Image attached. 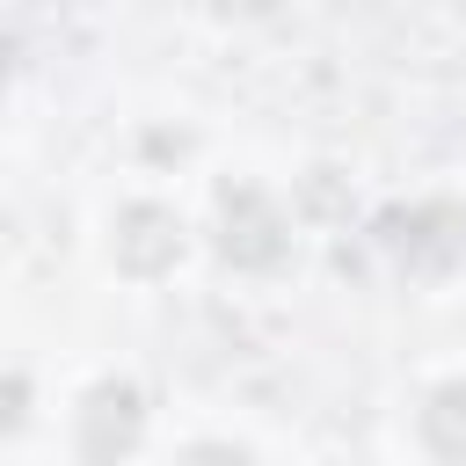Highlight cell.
<instances>
[{
  "label": "cell",
  "mask_w": 466,
  "mask_h": 466,
  "mask_svg": "<svg viewBox=\"0 0 466 466\" xmlns=\"http://www.w3.org/2000/svg\"><path fill=\"white\" fill-rule=\"evenodd\" d=\"M226 255L233 262H277L284 255V218L262 189H226Z\"/></svg>",
  "instance_id": "6da1fadb"
},
{
  "label": "cell",
  "mask_w": 466,
  "mask_h": 466,
  "mask_svg": "<svg viewBox=\"0 0 466 466\" xmlns=\"http://www.w3.org/2000/svg\"><path fill=\"white\" fill-rule=\"evenodd\" d=\"M138 444V393L131 386H95L80 408V451L87 459H116Z\"/></svg>",
  "instance_id": "7a4b0ae2"
},
{
  "label": "cell",
  "mask_w": 466,
  "mask_h": 466,
  "mask_svg": "<svg viewBox=\"0 0 466 466\" xmlns=\"http://www.w3.org/2000/svg\"><path fill=\"white\" fill-rule=\"evenodd\" d=\"M175 255H182V226L167 211H153V204H131L124 226H116V262L124 269H160Z\"/></svg>",
  "instance_id": "3957f363"
},
{
  "label": "cell",
  "mask_w": 466,
  "mask_h": 466,
  "mask_svg": "<svg viewBox=\"0 0 466 466\" xmlns=\"http://www.w3.org/2000/svg\"><path fill=\"white\" fill-rule=\"evenodd\" d=\"M422 430L437 451H466V386H444L430 408H422Z\"/></svg>",
  "instance_id": "277c9868"
},
{
  "label": "cell",
  "mask_w": 466,
  "mask_h": 466,
  "mask_svg": "<svg viewBox=\"0 0 466 466\" xmlns=\"http://www.w3.org/2000/svg\"><path fill=\"white\" fill-rule=\"evenodd\" d=\"M175 466H248L240 451H226V444H197V451H182Z\"/></svg>",
  "instance_id": "5b68a950"
}]
</instances>
